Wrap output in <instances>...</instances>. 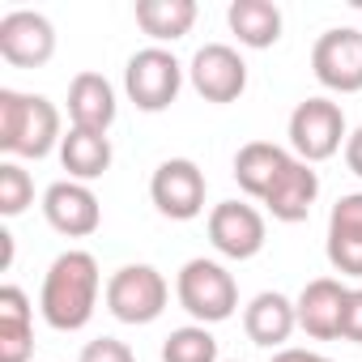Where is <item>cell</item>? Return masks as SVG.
I'll list each match as a JSON object with an SVG mask.
<instances>
[{"label":"cell","mask_w":362,"mask_h":362,"mask_svg":"<svg viewBox=\"0 0 362 362\" xmlns=\"http://www.w3.org/2000/svg\"><path fill=\"white\" fill-rule=\"evenodd\" d=\"M98 290H103V273L98 260L81 247H69L52 260L47 277H43V294H39V311L56 332H77L94 320L98 307Z\"/></svg>","instance_id":"cell-1"},{"label":"cell","mask_w":362,"mask_h":362,"mask_svg":"<svg viewBox=\"0 0 362 362\" xmlns=\"http://www.w3.org/2000/svg\"><path fill=\"white\" fill-rule=\"evenodd\" d=\"M60 111L43 94H22V90H0V149L13 162L18 158H47L60 149Z\"/></svg>","instance_id":"cell-2"},{"label":"cell","mask_w":362,"mask_h":362,"mask_svg":"<svg viewBox=\"0 0 362 362\" xmlns=\"http://www.w3.org/2000/svg\"><path fill=\"white\" fill-rule=\"evenodd\" d=\"M175 298H179V307H184L197 324L209 328V324H222V320L235 315V307H239V281L226 273V264L197 256V260H188L184 269H179Z\"/></svg>","instance_id":"cell-3"},{"label":"cell","mask_w":362,"mask_h":362,"mask_svg":"<svg viewBox=\"0 0 362 362\" xmlns=\"http://www.w3.org/2000/svg\"><path fill=\"white\" fill-rule=\"evenodd\" d=\"M103 298H107V311L119 324H153L166 311L170 286L153 264H124L107 277Z\"/></svg>","instance_id":"cell-4"},{"label":"cell","mask_w":362,"mask_h":362,"mask_svg":"<svg viewBox=\"0 0 362 362\" xmlns=\"http://www.w3.org/2000/svg\"><path fill=\"white\" fill-rule=\"evenodd\" d=\"M124 90H128L136 111L158 115L179 98V90H184V64L166 47H141L124 69Z\"/></svg>","instance_id":"cell-5"},{"label":"cell","mask_w":362,"mask_h":362,"mask_svg":"<svg viewBox=\"0 0 362 362\" xmlns=\"http://www.w3.org/2000/svg\"><path fill=\"white\" fill-rule=\"evenodd\" d=\"M341 141H349L345 132V111L332 98H303L290 111V149L303 162H324L341 149Z\"/></svg>","instance_id":"cell-6"},{"label":"cell","mask_w":362,"mask_h":362,"mask_svg":"<svg viewBox=\"0 0 362 362\" xmlns=\"http://www.w3.org/2000/svg\"><path fill=\"white\" fill-rule=\"evenodd\" d=\"M205 170L192 158H166L149 179V201L170 222H192L205 214Z\"/></svg>","instance_id":"cell-7"},{"label":"cell","mask_w":362,"mask_h":362,"mask_svg":"<svg viewBox=\"0 0 362 362\" xmlns=\"http://www.w3.org/2000/svg\"><path fill=\"white\" fill-rule=\"evenodd\" d=\"M311 73L332 94H358L362 90V30L358 26H332L311 47Z\"/></svg>","instance_id":"cell-8"},{"label":"cell","mask_w":362,"mask_h":362,"mask_svg":"<svg viewBox=\"0 0 362 362\" xmlns=\"http://www.w3.org/2000/svg\"><path fill=\"white\" fill-rule=\"evenodd\" d=\"M56 56V26L35 9H13L0 18V60L13 69H43Z\"/></svg>","instance_id":"cell-9"},{"label":"cell","mask_w":362,"mask_h":362,"mask_svg":"<svg viewBox=\"0 0 362 362\" xmlns=\"http://www.w3.org/2000/svg\"><path fill=\"white\" fill-rule=\"evenodd\" d=\"M264 214L243 201H222L209 209V243L226 260H252L264 252Z\"/></svg>","instance_id":"cell-10"},{"label":"cell","mask_w":362,"mask_h":362,"mask_svg":"<svg viewBox=\"0 0 362 362\" xmlns=\"http://www.w3.org/2000/svg\"><path fill=\"white\" fill-rule=\"evenodd\" d=\"M188 77H192V90H197L205 103H218V107L243 98V90H247V64H243V56H239L235 47H226V43H205V47L192 56Z\"/></svg>","instance_id":"cell-11"},{"label":"cell","mask_w":362,"mask_h":362,"mask_svg":"<svg viewBox=\"0 0 362 362\" xmlns=\"http://www.w3.org/2000/svg\"><path fill=\"white\" fill-rule=\"evenodd\" d=\"M43 218L56 235L64 239H90L103 226V205L90 192V184H77V179H60L43 192Z\"/></svg>","instance_id":"cell-12"},{"label":"cell","mask_w":362,"mask_h":362,"mask_svg":"<svg viewBox=\"0 0 362 362\" xmlns=\"http://www.w3.org/2000/svg\"><path fill=\"white\" fill-rule=\"evenodd\" d=\"M345 286L337 277H315L303 286V294L294 298L298 311V328L311 341H337L341 337V307H345Z\"/></svg>","instance_id":"cell-13"},{"label":"cell","mask_w":362,"mask_h":362,"mask_svg":"<svg viewBox=\"0 0 362 362\" xmlns=\"http://www.w3.org/2000/svg\"><path fill=\"white\" fill-rule=\"evenodd\" d=\"M328 264L341 277H362V192H345L328 214Z\"/></svg>","instance_id":"cell-14"},{"label":"cell","mask_w":362,"mask_h":362,"mask_svg":"<svg viewBox=\"0 0 362 362\" xmlns=\"http://www.w3.org/2000/svg\"><path fill=\"white\" fill-rule=\"evenodd\" d=\"M320 197V175L311 170V162L303 158H290V166L281 170V179L269 188V197L260 201L277 222L294 226V222H307L311 218V205Z\"/></svg>","instance_id":"cell-15"},{"label":"cell","mask_w":362,"mask_h":362,"mask_svg":"<svg viewBox=\"0 0 362 362\" xmlns=\"http://www.w3.org/2000/svg\"><path fill=\"white\" fill-rule=\"evenodd\" d=\"M298 328V311L286 294L277 290H264L256 294L247 307H243V332L252 345H264V349H286L290 332Z\"/></svg>","instance_id":"cell-16"},{"label":"cell","mask_w":362,"mask_h":362,"mask_svg":"<svg viewBox=\"0 0 362 362\" xmlns=\"http://www.w3.org/2000/svg\"><path fill=\"white\" fill-rule=\"evenodd\" d=\"M115 90L103 73H77L69 81V119L73 128H86V132H107L115 124Z\"/></svg>","instance_id":"cell-17"},{"label":"cell","mask_w":362,"mask_h":362,"mask_svg":"<svg viewBox=\"0 0 362 362\" xmlns=\"http://www.w3.org/2000/svg\"><path fill=\"white\" fill-rule=\"evenodd\" d=\"M35 311L22 286H0V362H30Z\"/></svg>","instance_id":"cell-18"},{"label":"cell","mask_w":362,"mask_h":362,"mask_svg":"<svg viewBox=\"0 0 362 362\" xmlns=\"http://www.w3.org/2000/svg\"><path fill=\"white\" fill-rule=\"evenodd\" d=\"M290 149L273 145V141H247L239 153H235V184L252 197V201H264L269 188L281 179V170L290 166Z\"/></svg>","instance_id":"cell-19"},{"label":"cell","mask_w":362,"mask_h":362,"mask_svg":"<svg viewBox=\"0 0 362 362\" xmlns=\"http://www.w3.org/2000/svg\"><path fill=\"white\" fill-rule=\"evenodd\" d=\"M226 22H230L235 39L252 52H264L281 39V9L273 0H235L226 9Z\"/></svg>","instance_id":"cell-20"},{"label":"cell","mask_w":362,"mask_h":362,"mask_svg":"<svg viewBox=\"0 0 362 362\" xmlns=\"http://www.w3.org/2000/svg\"><path fill=\"white\" fill-rule=\"evenodd\" d=\"M60 162L69 170V179L90 184V179L111 170V141L107 132H86V128H69L60 141Z\"/></svg>","instance_id":"cell-21"},{"label":"cell","mask_w":362,"mask_h":362,"mask_svg":"<svg viewBox=\"0 0 362 362\" xmlns=\"http://www.w3.org/2000/svg\"><path fill=\"white\" fill-rule=\"evenodd\" d=\"M197 0H136V26L153 43H175L197 26Z\"/></svg>","instance_id":"cell-22"},{"label":"cell","mask_w":362,"mask_h":362,"mask_svg":"<svg viewBox=\"0 0 362 362\" xmlns=\"http://www.w3.org/2000/svg\"><path fill=\"white\" fill-rule=\"evenodd\" d=\"M162 362H218V337L205 324H184L162 341Z\"/></svg>","instance_id":"cell-23"},{"label":"cell","mask_w":362,"mask_h":362,"mask_svg":"<svg viewBox=\"0 0 362 362\" xmlns=\"http://www.w3.org/2000/svg\"><path fill=\"white\" fill-rule=\"evenodd\" d=\"M35 205V179L22 162L5 158L0 162V214L5 218H22Z\"/></svg>","instance_id":"cell-24"},{"label":"cell","mask_w":362,"mask_h":362,"mask_svg":"<svg viewBox=\"0 0 362 362\" xmlns=\"http://www.w3.org/2000/svg\"><path fill=\"white\" fill-rule=\"evenodd\" d=\"M77 362H136V354H132V345L119 341V337H94V341L81 349Z\"/></svg>","instance_id":"cell-25"},{"label":"cell","mask_w":362,"mask_h":362,"mask_svg":"<svg viewBox=\"0 0 362 362\" xmlns=\"http://www.w3.org/2000/svg\"><path fill=\"white\" fill-rule=\"evenodd\" d=\"M341 337L362 345V290H349L345 294V307H341Z\"/></svg>","instance_id":"cell-26"},{"label":"cell","mask_w":362,"mask_h":362,"mask_svg":"<svg viewBox=\"0 0 362 362\" xmlns=\"http://www.w3.org/2000/svg\"><path fill=\"white\" fill-rule=\"evenodd\" d=\"M345 166L362 179V124L349 132V141H345Z\"/></svg>","instance_id":"cell-27"},{"label":"cell","mask_w":362,"mask_h":362,"mask_svg":"<svg viewBox=\"0 0 362 362\" xmlns=\"http://www.w3.org/2000/svg\"><path fill=\"white\" fill-rule=\"evenodd\" d=\"M269 362H332V358H324V354H315V349H294V345H286V349H277Z\"/></svg>","instance_id":"cell-28"},{"label":"cell","mask_w":362,"mask_h":362,"mask_svg":"<svg viewBox=\"0 0 362 362\" xmlns=\"http://www.w3.org/2000/svg\"><path fill=\"white\" fill-rule=\"evenodd\" d=\"M0 247H5V269L13 264V235L9 230H0Z\"/></svg>","instance_id":"cell-29"},{"label":"cell","mask_w":362,"mask_h":362,"mask_svg":"<svg viewBox=\"0 0 362 362\" xmlns=\"http://www.w3.org/2000/svg\"><path fill=\"white\" fill-rule=\"evenodd\" d=\"M230 362H239V358H230Z\"/></svg>","instance_id":"cell-30"}]
</instances>
